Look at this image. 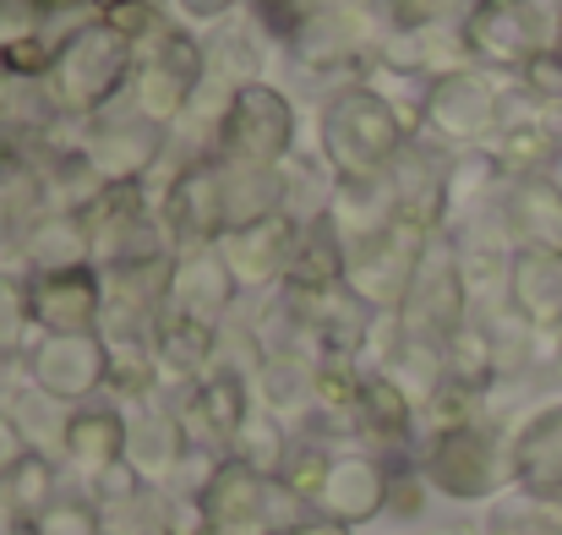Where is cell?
Instances as JSON below:
<instances>
[{
    "mask_svg": "<svg viewBox=\"0 0 562 535\" xmlns=\"http://www.w3.org/2000/svg\"><path fill=\"white\" fill-rule=\"evenodd\" d=\"M404 143H409L404 110L367 82L334 93L328 110H323V159L345 186L382 180L404 159Z\"/></svg>",
    "mask_w": 562,
    "mask_h": 535,
    "instance_id": "1",
    "label": "cell"
},
{
    "mask_svg": "<svg viewBox=\"0 0 562 535\" xmlns=\"http://www.w3.org/2000/svg\"><path fill=\"white\" fill-rule=\"evenodd\" d=\"M437 224H442L437 208H387L382 224L361 230L350 241L345 285L367 312H398L404 306V296L415 285V268H420L426 246L437 241Z\"/></svg>",
    "mask_w": 562,
    "mask_h": 535,
    "instance_id": "2",
    "label": "cell"
},
{
    "mask_svg": "<svg viewBox=\"0 0 562 535\" xmlns=\"http://www.w3.org/2000/svg\"><path fill=\"white\" fill-rule=\"evenodd\" d=\"M132 71H137L132 44L115 38V33L93 16V22H82V27H71V33L60 38L55 71H49V93H55V104H60L66 115H93V110H104V104L121 93V82H126Z\"/></svg>",
    "mask_w": 562,
    "mask_h": 535,
    "instance_id": "3",
    "label": "cell"
},
{
    "mask_svg": "<svg viewBox=\"0 0 562 535\" xmlns=\"http://www.w3.org/2000/svg\"><path fill=\"white\" fill-rule=\"evenodd\" d=\"M295 148V110L279 88L268 82H240L229 93V110L218 121V159L224 165H251V170H279Z\"/></svg>",
    "mask_w": 562,
    "mask_h": 535,
    "instance_id": "4",
    "label": "cell"
},
{
    "mask_svg": "<svg viewBox=\"0 0 562 535\" xmlns=\"http://www.w3.org/2000/svg\"><path fill=\"white\" fill-rule=\"evenodd\" d=\"M459 328H464V268L437 235L426 246L420 268H415V285H409L404 306H398V334L415 339V345L442 350Z\"/></svg>",
    "mask_w": 562,
    "mask_h": 535,
    "instance_id": "5",
    "label": "cell"
},
{
    "mask_svg": "<svg viewBox=\"0 0 562 535\" xmlns=\"http://www.w3.org/2000/svg\"><path fill=\"white\" fill-rule=\"evenodd\" d=\"M202 77H207V71H202L196 38H187L181 27H165L159 44H154V55L132 71V110H137L143 121H154V126L170 132V121H176L181 110H191Z\"/></svg>",
    "mask_w": 562,
    "mask_h": 535,
    "instance_id": "6",
    "label": "cell"
},
{
    "mask_svg": "<svg viewBox=\"0 0 562 535\" xmlns=\"http://www.w3.org/2000/svg\"><path fill=\"white\" fill-rule=\"evenodd\" d=\"M459 33H464L470 60L497 66V71H525L547 49V22L536 0H475Z\"/></svg>",
    "mask_w": 562,
    "mask_h": 535,
    "instance_id": "7",
    "label": "cell"
},
{
    "mask_svg": "<svg viewBox=\"0 0 562 535\" xmlns=\"http://www.w3.org/2000/svg\"><path fill=\"white\" fill-rule=\"evenodd\" d=\"M27 371L44 399L82 410L99 388H110V339L104 334H44L27 350Z\"/></svg>",
    "mask_w": 562,
    "mask_h": 535,
    "instance_id": "8",
    "label": "cell"
},
{
    "mask_svg": "<svg viewBox=\"0 0 562 535\" xmlns=\"http://www.w3.org/2000/svg\"><path fill=\"white\" fill-rule=\"evenodd\" d=\"M27 312H33V328H44V334H99L104 274L93 263L33 274L27 279Z\"/></svg>",
    "mask_w": 562,
    "mask_h": 535,
    "instance_id": "9",
    "label": "cell"
},
{
    "mask_svg": "<svg viewBox=\"0 0 562 535\" xmlns=\"http://www.w3.org/2000/svg\"><path fill=\"white\" fill-rule=\"evenodd\" d=\"M165 224L181 241V252H202L224 241V159H196L170 180L165 197Z\"/></svg>",
    "mask_w": 562,
    "mask_h": 535,
    "instance_id": "10",
    "label": "cell"
},
{
    "mask_svg": "<svg viewBox=\"0 0 562 535\" xmlns=\"http://www.w3.org/2000/svg\"><path fill=\"white\" fill-rule=\"evenodd\" d=\"M426 126L448 143H481L492 137V126L503 121V99L492 93V82L481 71H448L426 88V104H420Z\"/></svg>",
    "mask_w": 562,
    "mask_h": 535,
    "instance_id": "11",
    "label": "cell"
},
{
    "mask_svg": "<svg viewBox=\"0 0 562 535\" xmlns=\"http://www.w3.org/2000/svg\"><path fill=\"white\" fill-rule=\"evenodd\" d=\"M420 470H426V481L437 487V492H448V498H492L497 492V443L486 437V432H475V426H459V432H437L431 437V448H426V459H420Z\"/></svg>",
    "mask_w": 562,
    "mask_h": 535,
    "instance_id": "12",
    "label": "cell"
},
{
    "mask_svg": "<svg viewBox=\"0 0 562 535\" xmlns=\"http://www.w3.org/2000/svg\"><path fill=\"white\" fill-rule=\"evenodd\" d=\"M246 415H251L246 377H240V371H207V377L191 388L187 410H181L176 421H181V432H187V448L229 454V443L240 437Z\"/></svg>",
    "mask_w": 562,
    "mask_h": 535,
    "instance_id": "13",
    "label": "cell"
},
{
    "mask_svg": "<svg viewBox=\"0 0 562 535\" xmlns=\"http://www.w3.org/2000/svg\"><path fill=\"white\" fill-rule=\"evenodd\" d=\"M82 154H88V165L99 170L104 186H143L148 165L165 154V126H154V121H143L132 110L121 121L93 126V137L82 143Z\"/></svg>",
    "mask_w": 562,
    "mask_h": 535,
    "instance_id": "14",
    "label": "cell"
},
{
    "mask_svg": "<svg viewBox=\"0 0 562 535\" xmlns=\"http://www.w3.org/2000/svg\"><path fill=\"white\" fill-rule=\"evenodd\" d=\"M229 301H235V274L218 257V246H202V252H181L176 257L165 312H181V317L202 323V328H218L224 312H229Z\"/></svg>",
    "mask_w": 562,
    "mask_h": 535,
    "instance_id": "15",
    "label": "cell"
},
{
    "mask_svg": "<svg viewBox=\"0 0 562 535\" xmlns=\"http://www.w3.org/2000/svg\"><path fill=\"white\" fill-rule=\"evenodd\" d=\"M295 246H301V230L290 213H279V219H262L251 230H229L218 241V257L229 263L235 285H273V279H290Z\"/></svg>",
    "mask_w": 562,
    "mask_h": 535,
    "instance_id": "16",
    "label": "cell"
},
{
    "mask_svg": "<svg viewBox=\"0 0 562 535\" xmlns=\"http://www.w3.org/2000/svg\"><path fill=\"white\" fill-rule=\"evenodd\" d=\"M323 520H334V525H367L376 520L382 509H387V470L367 459V454H334V465H328V481H323V492H317V503H312Z\"/></svg>",
    "mask_w": 562,
    "mask_h": 535,
    "instance_id": "17",
    "label": "cell"
},
{
    "mask_svg": "<svg viewBox=\"0 0 562 535\" xmlns=\"http://www.w3.org/2000/svg\"><path fill=\"white\" fill-rule=\"evenodd\" d=\"M196 503H202L213 535H224V531L235 535L262 520V509H268V476H257L251 465H240V459L224 454V459L207 470V481L196 487Z\"/></svg>",
    "mask_w": 562,
    "mask_h": 535,
    "instance_id": "18",
    "label": "cell"
},
{
    "mask_svg": "<svg viewBox=\"0 0 562 535\" xmlns=\"http://www.w3.org/2000/svg\"><path fill=\"white\" fill-rule=\"evenodd\" d=\"M345 268H350V241L339 230V213L317 208V219L301 230V246H295L284 285H290V296H328L345 285Z\"/></svg>",
    "mask_w": 562,
    "mask_h": 535,
    "instance_id": "19",
    "label": "cell"
},
{
    "mask_svg": "<svg viewBox=\"0 0 562 535\" xmlns=\"http://www.w3.org/2000/svg\"><path fill=\"white\" fill-rule=\"evenodd\" d=\"M508 301L530 328H562V252L519 246L508 257Z\"/></svg>",
    "mask_w": 562,
    "mask_h": 535,
    "instance_id": "20",
    "label": "cell"
},
{
    "mask_svg": "<svg viewBox=\"0 0 562 535\" xmlns=\"http://www.w3.org/2000/svg\"><path fill=\"white\" fill-rule=\"evenodd\" d=\"M60 443H66V459H71V465H82L88 476H104V470H115V465L126 459L132 426H126L121 410H110V404H82V410L66 421Z\"/></svg>",
    "mask_w": 562,
    "mask_h": 535,
    "instance_id": "21",
    "label": "cell"
},
{
    "mask_svg": "<svg viewBox=\"0 0 562 535\" xmlns=\"http://www.w3.org/2000/svg\"><path fill=\"white\" fill-rule=\"evenodd\" d=\"M514 481L530 498H562V404L541 410L514 443Z\"/></svg>",
    "mask_w": 562,
    "mask_h": 535,
    "instance_id": "22",
    "label": "cell"
},
{
    "mask_svg": "<svg viewBox=\"0 0 562 535\" xmlns=\"http://www.w3.org/2000/svg\"><path fill=\"white\" fill-rule=\"evenodd\" d=\"M295 55L317 71H334V66H350L367 44V16L361 11H312L295 33H290Z\"/></svg>",
    "mask_w": 562,
    "mask_h": 535,
    "instance_id": "23",
    "label": "cell"
},
{
    "mask_svg": "<svg viewBox=\"0 0 562 535\" xmlns=\"http://www.w3.org/2000/svg\"><path fill=\"white\" fill-rule=\"evenodd\" d=\"M508 230L519 235V246H547L562 252V186L552 176L541 180H514L508 191Z\"/></svg>",
    "mask_w": 562,
    "mask_h": 535,
    "instance_id": "24",
    "label": "cell"
},
{
    "mask_svg": "<svg viewBox=\"0 0 562 535\" xmlns=\"http://www.w3.org/2000/svg\"><path fill=\"white\" fill-rule=\"evenodd\" d=\"M284 213V180L279 170H251V165H224V235L251 230L262 219Z\"/></svg>",
    "mask_w": 562,
    "mask_h": 535,
    "instance_id": "25",
    "label": "cell"
},
{
    "mask_svg": "<svg viewBox=\"0 0 562 535\" xmlns=\"http://www.w3.org/2000/svg\"><path fill=\"white\" fill-rule=\"evenodd\" d=\"M562 159V143L552 126L541 121H519V126H503L497 132V148H492V165L497 176H514V180H541L552 176Z\"/></svg>",
    "mask_w": 562,
    "mask_h": 535,
    "instance_id": "26",
    "label": "cell"
},
{
    "mask_svg": "<svg viewBox=\"0 0 562 535\" xmlns=\"http://www.w3.org/2000/svg\"><path fill=\"white\" fill-rule=\"evenodd\" d=\"M88 224H82V213H55V219H44V224H33V235H27V263H33V274H55V268H82L88 263Z\"/></svg>",
    "mask_w": 562,
    "mask_h": 535,
    "instance_id": "27",
    "label": "cell"
},
{
    "mask_svg": "<svg viewBox=\"0 0 562 535\" xmlns=\"http://www.w3.org/2000/svg\"><path fill=\"white\" fill-rule=\"evenodd\" d=\"M187 459V432L176 415H154L143 432H132L126 443V465L143 476V481H165L176 465Z\"/></svg>",
    "mask_w": 562,
    "mask_h": 535,
    "instance_id": "28",
    "label": "cell"
},
{
    "mask_svg": "<svg viewBox=\"0 0 562 535\" xmlns=\"http://www.w3.org/2000/svg\"><path fill=\"white\" fill-rule=\"evenodd\" d=\"M372 437H409V421H415V399L387 377V371H367L361 382V415H356Z\"/></svg>",
    "mask_w": 562,
    "mask_h": 535,
    "instance_id": "29",
    "label": "cell"
},
{
    "mask_svg": "<svg viewBox=\"0 0 562 535\" xmlns=\"http://www.w3.org/2000/svg\"><path fill=\"white\" fill-rule=\"evenodd\" d=\"M0 503L16 514V525H33L49 503H60V498H55V465L33 448V454L0 481Z\"/></svg>",
    "mask_w": 562,
    "mask_h": 535,
    "instance_id": "30",
    "label": "cell"
},
{
    "mask_svg": "<svg viewBox=\"0 0 562 535\" xmlns=\"http://www.w3.org/2000/svg\"><path fill=\"white\" fill-rule=\"evenodd\" d=\"M442 371H448V382H459V388H470V393L492 388V377H497L492 334H486V328H475V323H464V328L442 345Z\"/></svg>",
    "mask_w": 562,
    "mask_h": 535,
    "instance_id": "31",
    "label": "cell"
},
{
    "mask_svg": "<svg viewBox=\"0 0 562 535\" xmlns=\"http://www.w3.org/2000/svg\"><path fill=\"white\" fill-rule=\"evenodd\" d=\"M154 345H159V356L170 360L176 371H196V366H207V356H213L218 328H202V323H191V317H181V312H159V323H154Z\"/></svg>",
    "mask_w": 562,
    "mask_h": 535,
    "instance_id": "32",
    "label": "cell"
},
{
    "mask_svg": "<svg viewBox=\"0 0 562 535\" xmlns=\"http://www.w3.org/2000/svg\"><path fill=\"white\" fill-rule=\"evenodd\" d=\"M229 459H240V465H251L257 476H284V459H290V448H284V432H279V421L273 415H246V426H240V437L229 443Z\"/></svg>",
    "mask_w": 562,
    "mask_h": 535,
    "instance_id": "33",
    "label": "cell"
},
{
    "mask_svg": "<svg viewBox=\"0 0 562 535\" xmlns=\"http://www.w3.org/2000/svg\"><path fill=\"white\" fill-rule=\"evenodd\" d=\"M99 22H104L115 38H126L132 49H137L143 38H159V33H165V16H159L154 0H99Z\"/></svg>",
    "mask_w": 562,
    "mask_h": 535,
    "instance_id": "34",
    "label": "cell"
},
{
    "mask_svg": "<svg viewBox=\"0 0 562 535\" xmlns=\"http://www.w3.org/2000/svg\"><path fill=\"white\" fill-rule=\"evenodd\" d=\"M328 465H334V454H328V448L301 443V448H290L279 487H284L290 498H301V503H317V492H323V481H328Z\"/></svg>",
    "mask_w": 562,
    "mask_h": 535,
    "instance_id": "35",
    "label": "cell"
},
{
    "mask_svg": "<svg viewBox=\"0 0 562 535\" xmlns=\"http://www.w3.org/2000/svg\"><path fill=\"white\" fill-rule=\"evenodd\" d=\"M55 49H60V44H49V38H38V33L5 38V44H0V77H16V82L49 77V71H55Z\"/></svg>",
    "mask_w": 562,
    "mask_h": 535,
    "instance_id": "36",
    "label": "cell"
},
{
    "mask_svg": "<svg viewBox=\"0 0 562 535\" xmlns=\"http://www.w3.org/2000/svg\"><path fill=\"white\" fill-rule=\"evenodd\" d=\"M27 535H104V520L88 498H60L27 525Z\"/></svg>",
    "mask_w": 562,
    "mask_h": 535,
    "instance_id": "37",
    "label": "cell"
},
{
    "mask_svg": "<svg viewBox=\"0 0 562 535\" xmlns=\"http://www.w3.org/2000/svg\"><path fill=\"white\" fill-rule=\"evenodd\" d=\"M110 388L132 399L154 388V356L143 350V339H110Z\"/></svg>",
    "mask_w": 562,
    "mask_h": 535,
    "instance_id": "38",
    "label": "cell"
},
{
    "mask_svg": "<svg viewBox=\"0 0 562 535\" xmlns=\"http://www.w3.org/2000/svg\"><path fill=\"white\" fill-rule=\"evenodd\" d=\"M33 328V312H27V285L5 279L0 274V356H11L22 345V334Z\"/></svg>",
    "mask_w": 562,
    "mask_h": 535,
    "instance_id": "39",
    "label": "cell"
},
{
    "mask_svg": "<svg viewBox=\"0 0 562 535\" xmlns=\"http://www.w3.org/2000/svg\"><path fill=\"white\" fill-rule=\"evenodd\" d=\"M143 487H148V481H143V476H137V470H132L126 459H121L115 470H104V476H93V498H99V509H115V503H132V498H137Z\"/></svg>",
    "mask_w": 562,
    "mask_h": 535,
    "instance_id": "40",
    "label": "cell"
},
{
    "mask_svg": "<svg viewBox=\"0 0 562 535\" xmlns=\"http://www.w3.org/2000/svg\"><path fill=\"white\" fill-rule=\"evenodd\" d=\"M448 5H453V0H387V16H393V27H404V33H426V27H437V22L448 16Z\"/></svg>",
    "mask_w": 562,
    "mask_h": 535,
    "instance_id": "41",
    "label": "cell"
},
{
    "mask_svg": "<svg viewBox=\"0 0 562 535\" xmlns=\"http://www.w3.org/2000/svg\"><path fill=\"white\" fill-rule=\"evenodd\" d=\"M519 77H525V88H530L536 99H562V55L558 49H541Z\"/></svg>",
    "mask_w": 562,
    "mask_h": 535,
    "instance_id": "42",
    "label": "cell"
},
{
    "mask_svg": "<svg viewBox=\"0 0 562 535\" xmlns=\"http://www.w3.org/2000/svg\"><path fill=\"white\" fill-rule=\"evenodd\" d=\"M165 535H213L202 503H196V492H191V498H176V503L165 509Z\"/></svg>",
    "mask_w": 562,
    "mask_h": 535,
    "instance_id": "43",
    "label": "cell"
},
{
    "mask_svg": "<svg viewBox=\"0 0 562 535\" xmlns=\"http://www.w3.org/2000/svg\"><path fill=\"white\" fill-rule=\"evenodd\" d=\"M27 454H33V448H27L22 426H16V421H11V415L0 410V481H5V476H11V470H16V465H22Z\"/></svg>",
    "mask_w": 562,
    "mask_h": 535,
    "instance_id": "44",
    "label": "cell"
},
{
    "mask_svg": "<svg viewBox=\"0 0 562 535\" xmlns=\"http://www.w3.org/2000/svg\"><path fill=\"white\" fill-rule=\"evenodd\" d=\"M268 535H350L345 525H334V520H323V514H312V520H290V525H273Z\"/></svg>",
    "mask_w": 562,
    "mask_h": 535,
    "instance_id": "45",
    "label": "cell"
},
{
    "mask_svg": "<svg viewBox=\"0 0 562 535\" xmlns=\"http://www.w3.org/2000/svg\"><path fill=\"white\" fill-rule=\"evenodd\" d=\"M181 5H187L191 16H218V11H229L235 0H181Z\"/></svg>",
    "mask_w": 562,
    "mask_h": 535,
    "instance_id": "46",
    "label": "cell"
},
{
    "mask_svg": "<svg viewBox=\"0 0 562 535\" xmlns=\"http://www.w3.org/2000/svg\"><path fill=\"white\" fill-rule=\"evenodd\" d=\"M306 11H356V0H306Z\"/></svg>",
    "mask_w": 562,
    "mask_h": 535,
    "instance_id": "47",
    "label": "cell"
},
{
    "mask_svg": "<svg viewBox=\"0 0 562 535\" xmlns=\"http://www.w3.org/2000/svg\"><path fill=\"white\" fill-rule=\"evenodd\" d=\"M5 170H11V148H5V137H0V180H5Z\"/></svg>",
    "mask_w": 562,
    "mask_h": 535,
    "instance_id": "48",
    "label": "cell"
},
{
    "mask_svg": "<svg viewBox=\"0 0 562 535\" xmlns=\"http://www.w3.org/2000/svg\"><path fill=\"white\" fill-rule=\"evenodd\" d=\"M558 33H562V5H558Z\"/></svg>",
    "mask_w": 562,
    "mask_h": 535,
    "instance_id": "49",
    "label": "cell"
}]
</instances>
